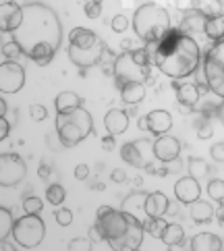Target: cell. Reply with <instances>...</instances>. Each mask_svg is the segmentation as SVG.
Masks as SVG:
<instances>
[{"label":"cell","mask_w":224,"mask_h":251,"mask_svg":"<svg viewBox=\"0 0 224 251\" xmlns=\"http://www.w3.org/2000/svg\"><path fill=\"white\" fill-rule=\"evenodd\" d=\"M146 50L160 73L170 79H185L201 65V48L193 35L173 27L158 44H146Z\"/></svg>","instance_id":"6da1fadb"},{"label":"cell","mask_w":224,"mask_h":251,"mask_svg":"<svg viewBox=\"0 0 224 251\" xmlns=\"http://www.w3.org/2000/svg\"><path fill=\"white\" fill-rule=\"evenodd\" d=\"M13 40L23 48L25 56H29L31 50L40 44H50L58 50L62 42V25L58 15L42 2L23 4V21L13 31Z\"/></svg>","instance_id":"7a4b0ae2"},{"label":"cell","mask_w":224,"mask_h":251,"mask_svg":"<svg viewBox=\"0 0 224 251\" xmlns=\"http://www.w3.org/2000/svg\"><path fill=\"white\" fill-rule=\"evenodd\" d=\"M96 224L100 226L106 243L116 251H133L143 243V235H146L143 220L124 210L112 208L110 212L100 214Z\"/></svg>","instance_id":"3957f363"},{"label":"cell","mask_w":224,"mask_h":251,"mask_svg":"<svg viewBox=\"0 0 224 251\" xmlns=\"http://www.w3.org/2000/svg\"><path fill=\"white\" fill-rule=\"evenodd\" d=\"M108 52L106 42L92 29L75 27L69 33V60L79 69H89L94 65H100L104 54Z\"/></svg>","instance_id":"277c9868"},{"label":"cell","mask_w":224,"mask_h":251,"mask_svg":"<svg viewBox=\"0 0 224 251\" xmlns=\"http://www.w3.org/2000/svg\"><path fill=\"white\" fill-rule=\"evenodd\" d=\"M133 29L139 40L146 44H158L164 35L173 29L170 13L166 6L160 4H146L133 11Z\"/></svg>","instance_id":"5b68a950"},{"label":"cell","mask_w":224,"mask_h":251,"mask_svg":"<svg viewBox=\"0 0 224 251\" xmlns=\"http://www.w3.org/2000/svg\"><path fill=\"white\" fill-rule=\"evenodd\" d=\"M151 58L146 48H135V50H124L119 56H114L112 62V75L116 87H123L127 83H146L151 73Z\"/></svg>","instance_id":"8992f818"},{"label":"cell","mask_w":224,"mask_h":251,"mask_svg":"<svg viewBox=\"0 0 224 251\" xmlns=\"http://www.w3.org/2000/svg\"><path fill=\"white\" fill-rule=\"evenodd\" d=\"M94 119L83 106L73 110L56 112V135L65 148H75L85 137L92 135Z\"/></svg>","instance_id":"52a82bcc"},{"label":"cell","mask_w":224,"mask_h":251,"mask_svg":"<svg viewBox=\"0 0 224 251\" xmlns=\"http://www.w3.org/2000/svg\"><path fill=\"white\" fill-rule=\"evenodd\" d=\"M44 237H46V224L38 214H25L15 220L13 239L23 249H35L44 241Z\"/></svg>","instance_id":"ba28073f"},{"label":"cell","mask_w":224,"mask_h":251,"mask_svg":"<svg viewBox=\"0 0 224 251\" xmlns=\"http://www.w3.org/2000/svg\"><path fill=\"white\" fill-rule=\"evenodd\" d=\"M201 65H203L205 83H208L210 92L224 100V40L216 42L208 50Z\"/></svg>","instance_id":"9c48e42d"},{"label":"cell","mask_w":224,"mask_h":251,"mask_svg":"<svg viewBox=\"0 0 224 251\" xmlns=\"http://www.w3.org/2000/svg\"><path fill=\"white\" fill-rule=\"evenodd\" d=\"M121 158L135 168H146L148 173H156V168H154V160H156L154 141L148 139V137L124 143L121 148Z\"/></svg>","instance_id":"30bf717a"},{"label":"cell","mask_w":224,"mask_h":251,"mask_svg":"<svg viewBox=\"0 0 224 251\" xmlns=\"http://www.w3.org/2000/svg\"><path fill=\"white\" fill-rule=\"evenodd\" d=\"M27 166L19 154H4L0 156V185L2 187H15L23 181Z\"/></svg>","instance_id":"8fae6325"},{"label":"cell","mask_w":224,"mask_h":251,"mask_svg":"<svg viewBox=\"0 0 224 251\" xmlns=\"http://www.w3.org/2000/svg\"><path fill=\"white\" fill-rule=\"evenodd\" d=\"M25 85V69L17 60H2L0 65V94H17Z\"/></svg>","instance_id":"7c38bea8"},{"label":"cell","mask_w":224,"mask_h":251,"mask_svg":"<svg viewBox=\"0 0 224 251\" xmlns=\"http://www.w3.org/2000/svg\"><path fill=\"white\" fill-rule=\"evenodd\" d=\"M154 154H156V160L158 162H173L181 156V141L173 135H158V139L154 141Z\"/></svg>","instance_id":"4fadbf2b"},{"label":"cell","mask_w":224,"mask_h":251,"mask_svg":"<svg viewBox=\"0 0 224 251\" xmlns=\"http://www.w3.org/2000/svg\"><path fill=\"white\" fill-rule=\"evenodd\" d=\"M23 21V6H19L13 0L0 4V31L2 33H13Z\"/></svg>","instance_id":"5bb4252c"},{"label":"cell","mask_w":224,"mask_h":251,"mask_svg":"<svg viewBox=\"0 0 224 251\" xmlns=\"http://www.w3.org/2000/svg\"><path fill=\"white\" fill-rule=\"evenodd\" d=\"M174 195H176V200L181 201V203H193L199 200V195H201V187H199V181H197L195 176H183V178H178L176 185H174Z\"/></svg>","instance_id":"9a60e30c"},{"label":"cell","mask_w":224,"mask_h":251,"mask_svg":"<svg viewBox=\"0 0 224 251\" xmlns=\"http://www.w3.org/2000/svg\"><path fill=\"white\" fill-rule=\"evenodd\" d=\"M205 21H208V17L201 15L199 11H187L181 19V25H178V29L187 35H195V33H205Z\"/></svg>","instance_id":"2e32d148"},{"label":"cell","mask_w":224,"mask_h":251,"mask_svg":"<svg viewBox=\"0 0 224 251\" xmlns=\"http://www.w3.org/2000/svg\"><path fill=\"white\" fill-rule=\"evenodd\" d=\"M104 127L114 137L116 135H123V133L127 131V127H129V114L124 112V110H121V108L108 110V114L104 116Z\"/></svg>","instance_id":"e0dca14e"},{"label":"cell","mask_w":224,"mask_h":251,"mask_svg":"<svg viewBox=\"0 0 224 251\" xmlns=\"http://www.w3.org/2000/svg\"><path fill=\"white\" fill-rule=\"evenodd\" d=\"M170 210V201L162 191H151L148 193L146 200V214L148 218H160Z\"/></svg>","instance_id":"ac0fdd59"},{"label":"cell","mask_w":224,"mask_h":251,"mask_svg":"<svg viewBox=\"0 0 224 251\" xmlns=\"http://www.w3.org/2000/svg\"><path fill=\"white\" fill-rule=\"evenodd\" d=\"M173 127V116L168 110H151L148 114V131L154 135H164Z\"/></svg>","instance_id":"d6986e66"},{"label":"cell","mask_w":224,"mask_h":251,"mask_svg":"<svg viewBox=\"0 0 224 251\" xmlns=\"http://www.w3.org/2000/svg\"><path fill=\"white\" fill-rule=\"evenodd\" d=\"M146 200H148V193L135 191V193H131V195L124 197L121 210L129 212V214H133V216H137L141 220H146L148 218V214H146Z\"/></svg>","instance_id":"ffe728a7"},{"label":"cell","mask_w":224,"mask_h":251,"mask_svg":"<svg viewBox=\"0 0 224 251\" xmlns=\"http://www.w3.org/2000/svg\"><path fill=\"white\" fill-rule=\"evenodd\" d=\"M176 87V100L181 106H187V108H193V106L199 102L201 89L197 83H174Z\"/></svg>","instance_id":"44dd1931"},{"label":"cell","mask_w":224,"mask_h":251,"mask_svg":"<svg viewBox=\"0 0 224 251\" xmlns=\"http://www.w3.org/2000/svg\"><path fill=\"white\" fill-rule=\"evenodd\" d=\"M189 249H193V251H220L222 241H220V237L214 235V232H199V235H195L191 239Z\"/></svg>","instance_id":"7402d4cb"},{"label":"cell","mask_w":224,"mask_h":251,"mask_svg":"<svg viewBox=\"0 0 224 251\" xmlns=\"http://www.w3.org/2000/svg\"><path fill=\"white\" fill-rule=\"evenodd\" d=\"M193 8L205 17H224V0H193Z\"/></svg>","instance_id":"603a6c76"},{"label":"cell","mask_w":224,"mask_h":251,"mask_svg":"<svg viewBox=\"0 0 224 251\" xmlns=\"http://www.w3.org/2000/svg\"><path fill=\"white\" fill-rule=\"evenodd\" d=\"M54 56H56V48L54 46H50V44H40V46H35L31 50V54L27 58H31L35 65L46 67V65H50V62L54 60Z\"/></svg>","instance_id":"cb8c5ba5"},{"label":"cell","mask_w":224,"mask_h":251,"mask_svg":"<svg viewBox=\"0 0 224 251\" xmlns=\"http://www.w3.org/2000/svg\"><path fill=\"white\" fill-rule=\"evenodd\" d=\"M191 218L197 224H203V222H210L214 218V208L210 201H203V200H197L191 203Z\"/></svg>","instance_id":"d4e9b609"},{"label":"cell","mask_w":224,"mask_h":251,"mask_svg":"<svg viewBox=\"0 0 224 251\" xmlns=\"http://www.w3.org/2000/svg\"><path fill=\"white\" fill-rule=\"evenodd\" d=\"M121 96H123V102L135 106L146 98V85L143 83H127V85L121 87Z\"/></svg>","instance_id":"484cf974"},{"label":"cell","mask_w":224,"mask_h":251,"mask_svg":"<svg viewBox=\"0 0 224 251\" xmlns=\"http://www.w3.org/2000/svg\"><path fill=\"white\" fill-rule=\"evenodd\" d=\"M56 112H65V110H73L81 106V98H79L75 92H60L54 100Z\"/></svg>","instance_id":"4316f807"},{"label":"cell","mask_w":224,"mask_h":251,"mask_svg":"<svg viewBox=\"0 0 224 251\" xmlns=\"http://www.w3.org/2000/svg\"><path fill=\"white\" fill-rule=\"evenodd\" d=\"M183 239H185V228L181 224L168 222V226L164 228V235H162V243L168 247H174V245H181Z\"/></svg>","instance_id":"83f0119b"},{"label":"cell","mask_w":224,"mask_h":251,"mask_svg":"<svg viewBox=\"0 0 224 251\" xmlns=\"http://www.w3.org/2000/svg\"><path fill=\"white\" fill-rule=\"evenodd\" d=\"M205 38L212 42L224 40V17H208L205 21Z\"/></svg>","instance_id":"f1b7e54d"},{"label":"cell","mask_w":224,"mask_h":251,"mask_svg":"<svg viewBox=\"0 0 224 251\" xmlns=\"http://www.w3.org/2000/svg\"><path fill=\"white\" fill-rule=\"evenodd\" d=\"M143 226H146L148 235H151L154 239H162L164 228L168 226V222L162 216H160V218H146V220H143Z\"/></svg>","instance_id":"f546056e"},{"label":"cell","mask_w":224,"mask_h":251,"mask_svg":"<svg viewBox=\"0 0 224 251\" xmlns=\"http://www.w3.org/2000/svg\"><path fill=\"white\" fill-rule=\"evenodd\" d=\"M13 226H15V220H13V214L8 208H0V239H8L13 237Z\"/></svg>","instance_id":"4dcf8cb0"},{"label":"cell","mask_w":224,"mask_h":251,"mask_svg":"<svg viewBox=\"0 0 224 251\" xmlns=\"http://www.w3.org/2000/svg\"><path fill=\"white\" fill-rule=\"evenodd\" d=\"M65 197H67V191H65V187L54 183V185H50L48 189H46V200L52 203V205H60L62 201H65Z\"/></svg>","instance_id":"1f68e13d"},{"label":"cell","mask_w":224,"mask_h":251,"mask_svg":"<svg viewBox=\"0 0 224 251\" xmlns=\"http://www.w3.org/2000/svg\"><path fill=\"white\" fill-rule=\"evenodd\" d=\"M187 166H189V175L195 176L197 181H199V178H203L205 175L210 173L208 164H205L201 158H189V164H187Z\"/></svg>","instance_id":"d6a6232c"},{"label":"cell","mask_w":224,"mask_h":251,"mask_svg":"<svg viewBox=\"0 0 224 251\" xmlns=\"http://www.w3.org/2000/svg\"><path fill=\"white\" fill-rule=\"evenodd\" d=\"M23 54H25L23 48L15 40L2 44V60H17V58H21Z\"/></svg>","instance_id":"836d02e7"},{"label":"cell","mask_w":224,"mask_h":251,"mask_svg":"<svg viewBox=\"0 0 224 251\" xmlns=\"http://www.w3.org/2000/svg\"><path fill=\"white\" fill-rule=\"evenodd\" d=\"M42 208H44V201L40 200L38 195H29V197H25V200H23L25 214H40Z\"/></svg>","instance_id":"e575fe53"},{"label":"cell","mask_w":224,"mask_h":251,"mask_svg":"<svg viewBox=\"0 0 224 251\" xmlns=\"http://www.w3.org/2000/svg\"><path fill=\"white\" fill-rule=\"evenodd\" d=\"M208 195L214 201H222L224 200V181L220 178H214V181L208 183Z\"/></svg>","instance_id":"d590c367"},{"label":"cell","mask_w":224,"mask_h":251,"mask_svg":"<svg viewBox=\"0 0 224 251\" xmlns=\"http://www.w3.org/2000/svg\"><path fill=\"white\" fill-rule=\"evenodd\" d=\"M83 11H85L87 19H98V17L102 15V0H89Z\"/></svg>","instance_id":"8d00e7d4"},{"label":"cell","mask_w":224,"mask_h":251,"mask_svg":"<svg viewBox=\"0 0 224 251\" xmlns=\"http://www.w3.org/2000/svg\"><path fill=\"white\" fill-rule=\"evenodd\" d=\"M123 4L127 8H133V11H137L139 6H146V4H160V6H166L168 0H123Z\"/></svg>","instance_id":"74e56055"},{"label":"cell","mask_w":224,"mask_h":251,"mask_svg":"<svg viewBox=\"0 0 224 251\" xmlns=\"http://www.w3.org/2000/svg\"><path fill=\"white\" fill-rule=\"evenodd\" d=\"M129 27V19L124 15H114V19H112V31L116 33H123V31H127Z\"/></svg>","instance_id":"f35d334b"},{"label":"cell","mask_w":224,"mask_h":251,"mask_svg":"<svg viewBox=\"0 0 224 251\" xmlns=\"http://www.w3.org/2000/svg\"><path fill=\"white\" fill-rule=\"evenodd\" d=\"M29 114H31V119L33 121H44V119H46V116H48V110L46 108H44V106L42 104H31L29 106Z\"/></svg>","instance_id":"ab89813d"},{"label":"cell","mask_w":224,"mask_h":251,"mask_svg":"<svg viewBox=\"0 0 224 251\" xmlns=\"http://www.w3.org/2000/svg\"><path fill=\"white\" fill-rule=\"evenodd\" d=\"M56 222L60 224V226H69L71 222H73V212L71 210H67V208H62V210H58L56 212Z\"/></svg>","instance_id":"60d3db41"},{"label":"cell","mask_w":224,"mask_h":251,"mask_svg":"<svg viewBox=\"0 0 224 251\" xmlns=\"http://www.w3.org/2000/svg\"><path fill=\"white\" fill-rule=\"evenodd\" d=\"M69 249H73V251H89L92 249V241L89 239H73L69 243Z\"/></svg>","instance_id":"b9f144b4"},{"label":"cell","mask_w":224,"mask_h":251,"mask_svg":"<svg viewBox=\"0 0 224 251\" xmlns=\"http://www.w3.org/2000/svg\"><path fill=\"white\" fill-rule=\"evenodd\" d=\"M210 154H212V158L216 160V162H224V141L222 143H214Z\"/></svg>","instance_id":"7bdbcfd3"},{"label":"cell","mask_w":224,"mask_h":251,"mask_svg":"<svg viewBox=\"0 0 224 251\" xmlns=\"http://www.w3.org/2000/svg\"><path fill=\"white\" fill-rule=\"evenodd\" d=\"M214 135V129H212V125L205 121L203 125H199V129H197V137L199 139H210Z\"/></svg>","instance_id":"ee69618b"},{"label":"cell","mask_w":224,"mask_h":251,"mask_svg":"<svg viewBox=\"0 0 224 251\" xmlns=\"http://www.w3.org/2000/svg\"><path fill=\"white\" fill-rule=\"evenodd\" d=\"M87 176H89V166L87 164H77L75 166V178H79V181H85Z\"/></svg>","instance_id":"f6af8a7d"},{"label":"cell","mask_w":224,"mask_h":251,"mask_svg":"<svg viewBox=\"0 0 224 251\" xmlns=\"http://www.w3.org/2000/svg\"><path fill=\"white\" fill-rule=\"evenodd\" d=\"M11 133V123L6 121V116H0V139H6Z\"/></svg>","instance_id":"bcb514c9"},{"label":"cell","mask_w":224,"mask_h":251,"mask_svg":"<svg viewBox=\"0 0 224 251\" xmlns=\"http://www.w3.org/2000/svg\"><path fill=\"white\" fill-rule=\"evenodd\" d=\"M174 6L178 8V11L187 13V11H191L193 8V0H174Z\"/></svg>","instance_id":"7dc6e473"},{"label":"cell","mask_w":224,"mask_h":251,"mask_svg":"<svg viewBox=\"0 0 224 251\" xmlns=\"http://www.w3.org/2000/svg\"><path fill=\"white\" fill-rule=\"evenodd\" d=\"M89 235H92V241H96V243H100V241H106V239H104V235H102V230H100V226H98V224H94V226L89 228Z\"/></svg>","instance_id":"c3c4849f"},{"label":"cell","mask_w":224,"mask_h":251,"mask_svg":"<svg viewBox=\"0 0 224 251\" xmlns=\"http://www.w3.org/2000/svg\"><path fill=\"white\" fill-rule=\"evenodd\" d=\"M112 181H114V183H124V181H127V173H124V170H121V168L112 170Z\"/></svg>","instance_id":"681fc988"},{"label":"cell","mask_w":224,"mask_h":251,"mask_svg":"<svg viewBox=\"0 0 224 251\" xmlns=\"http://www.w3.org/2000/svg\"><path fill=\"white\" fill-rule=\"evenodd\" d=\"M102 148L106 150V151H110V150H114V135H106V137H102Z\"/></svg>","instance_id":"f907efd6"},{"label":"cell","mask_w":224,"mask_h":251,"mask_svg":"<svg viewBox=\"0 0 224 251\" xmlns=\"http://www.w3.org/2000/svg\"><path fill=\"white\" fill-rule=\"evenodd\" d=\"M0 251H15V245H11L6 239H0Z\"/></svg>","instance_id":"816d5d0a"},{"label":"cell","mask_w":224,"mask_h":251,"mask_svg":"<svg viewBox=\"0 0 224 251\" xmlns=\"http://www.w3.org/2000/svg\"><path fill=\"white\" fill-rule=\"evenodd\" d=\"M168 170L170 173H176V170H181V160H173V162H168Z\"/></svg>","instance_id":"f5cc1de1"},{"label":"cell","mask_w":224,"mask_h":251,"mask_svg":"<svg viewBox=\"0 0 224 251\" xmlns=\"http://www.w3.org/2000/svg\"><path fill=\"white\" fill-rule=\"evenodd\" d=\"M40 176H42V178H48V176H50V166H48V164H42V166H40Z\"/></svg>","instance_id":"db71d44e"},{"label":"cell","mask_w":224,"mask_h":251,"mask_svg":"<svg viewBox=\"0 0 224 251\" xmlns=\"http://www.w3.org/2000/svg\"><path fill=\"white\" fill-rule=\"evenodd\" d=\"M216 112H218V119H220L222 125H224V100L220 102V106H218V110H216Z\"/></svg>","instance_id":"11a10c76"},{"label":"cell","mask_w":224,"mask_h":251,"mask_svg":"<svg viewBox=\"0 0 224 251\" xmlns=\"http://www.w3.org/2000/svg\"><path fill=\"white\" fill-rule=\"evenodd\" d=\"M0 116H6V102H4V96L0 100Z\"/></svg>","instance_id":"9f6ffc18"},{"label":"cell","mask_w":224,"mask_h":251,"mask_svg":"<svg viewBox=\"0 0 224 251\" xmlns=\"http://www.w3.org/2000/svg\"><path fill=\"white\" fill-rule=\"evenodd\" d=\"M216 216H218V222H224V205H220V208H218Z\"/></svg>","instance_id":"6f0895ef"},{"label":"cell","mask_w":224,"mask_h":251,"mask_svg":"<svg viewBox=\"0 0 224 251\" xmlns=\"http://www.w3.org/2000/svg\"><path fill=\"white\" fill-rule=\"evenodd\" d=\"M139 127L148 131V116H146V119H141V121H139Z\"/></svg>","instance_id":"680465c9"}]
</instances>
